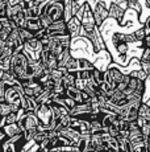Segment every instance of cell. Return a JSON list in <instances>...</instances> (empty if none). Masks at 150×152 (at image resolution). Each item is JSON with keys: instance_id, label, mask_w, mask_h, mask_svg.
I'll return each mask as SVG.
<instances>
[{"instance_id": "obj_1", "label": "cell", "mask_w": 150, "mask_h": 152, "mask_svg": "<svg viewBox=\"0 0 150 152\" xmlns=\"http://www.w3.org/2000/svg\"><path fill=\"white\" fill-rule=\"evenodd\" d=\"M30 62V57L22 50H17L12 54L9 62V73L19 81L25 80V73H27L28 65Z\"/></svg>"}, {"instance_id": "obj_2", "label": "cell", "mask_w": 150, "mask_h": 152, "mask_svg": "<svg viewBox=\"0 0 150 152\" xmlns=\"http://www.w3.org/2000/svg\"><path fill=\"white\" fill-rule=\"evenodd\" d=\"M34 113H36L37 118H38V121H40V127L38 128H45V130L51 128L53 111H51V107L48 102H46V103H40Z\"/></svg>"}, {"instance_id": "obj_3", "label": "cell", "mask_w": 150, "mask_h": 152, "mask_svg": "<svg viewBox=\"0 0 150 152\" xmlns=\"http://www.w3.org/2000/svg\"><path fill=\"white\" fill-rule=\"evenodd\" d=\"M88 1L91 4L96 25L100 28V25L104 23V20H107L109 17V8L107 7L103 0H88Z\"/></svg>"}, {"instance_id": "obj_4", "label": "cell", "mask_w": 150, "mask_h": 152, "mask_svg": "<svg viewBox=\"0 0 150 152\" xmlns=\"http://www.w3.org/2000/svg\"><path fill=\"white\" fill-rule=\"evenodd\" d=\"M142 102H133V103H128L126 106L121 107L119 116L123 119H126L128 122L137 121L138 115H140V104Z\"/></svg>"}, {"instance_id": "obj_5", "label": "cell", "mask_w": 150, "mask_h": 152, "mask_svg": "<svg viewBox=\"0 0 150 152\" xmlns=\"http://www.w3.org/2000/svg\"><path fill=\"white\" fill-rule=\"evenodd\" d=\"M62 34H69L67 32V25L63 19L54 21L49 25L48 28H45V36L51 37V36H62Z\"/></svg>"}, {"instance_id": "obj_6", "label": "cell", "mask_w": 150, "mask_h": 152, "mask_svg": "<svg viewBox=\"0 0 150 152\" xmlns=\"http://www.w3.org/2000/svg\"><path fill=\"white\" fill-rule=\"evenodd\" d=\"M19 126L21 127V130H28V128H38L40 127V121L37 118L36 113H24V115L20 118V121H17Z\"/></svg>"}, {"instance_id": "obj_7", "label": "cell", "mask_w": 150, "mask_h": 152, "mask_svg": "<svg viewBox=\"0 0 150 152\" xmlns=\"http://www.w3.org/2000/svg\"><path fill=\"white\" fill-rule=\"evenodd\" d=\"M40 61L48 68L49 70H53V69H57L58 66V60H57V54H54L51 50L49 49H42L40 52Z\"/></svg>"}, {"instance_id": "obj_8", "label": "cell", "mask_w": 150, "mask_h": 152, "mask_svg": "<svg viewBox=\"0 0 150 152\" xmlns=\"http://www.w3.org/2000/svg\"><path fill=\"white\" fill-rule=\"evenodd\" d=\"M7 45L11 46L15 52L17 50H22V46L25 45L24 44V40L21 39V34H20V31L19 28H15L12 32L9 33V37H8L7 41Z\"/></svg>"}, {"instance_id": "obj_9", "label": "cell", "mask_w": 150, "mask_h": 152, "mask_svg": "<svg viewBox=\"0 0 150 152\" xmlns=\"http://www.w3.org/2000/svg\"><path fill=\"white\" fill-rule=\"evenodd\" d=\"M66 25H67V32L71 36V39H75V37L79 36L80 31H82V21H80L76 16L71 17V19L66 23Z\"/></svg>"}, {"instance_id": "obj_10", "label": "cell", "mask_w": 150, "mask_h": 152, "mask_svg": "<svg viewBox=\"0 0 150 152\" xmlns=\"http://www.w3.org/2000/svg\"><path fill=\"white\" fill-rule=\"evenodd\" d=\"M109 102H111V103H113L115 106L120 107V109H121V107H124V106H126V104L129 103L126 94L124 91H121V90H119V89H115L113 94H112L111 98H109Z\"/></svg>"}, {"instance_id": "obj_11", "label": "cell", "mask_w": 150, "mask_h": 152, "mask_svg": "<svg viewBox=\"0 0 150 152\" xmlns=\"http://www.w3.org/2000/svg\"><path fill=\"white\" fill-rule=\"evenodd\" d=\"M131 143H132V152H149L148 138H145V136L131 140Z\"/></svg>"}, {"instance_id": "obj_12", "label": "cell", "mask_w": 150, "mask_h": 152, "mask_svg": "<svg viewBox=\"0 0 150 152\" xmlns=\"http://www.w3.org/2000/svg\"><path fill=\"white\" fill-rule=\"evenodd\" d=\"M3 132L8 138H13V136L22 134V130L19 126V123L16 122V123H5V126L3 127Z\"/></svg>"}, {"instance_id": "obj_13", "label": "cell", "mask_w": 150, "mask_h": 152, "mask_svg": "<svg viewBox=\"0 0 150 152\" xmlns=\"http://www.w3.org/2000/svg\"><path fill=\"white\" fill-rule=\"evenodd\" d=\"M124 13H125V10H123L116 3H112V4L109 5V17L116 19L119 23H121V20H123Z\"/></svg>"}, {"instance_id": "obj_14", "label": "cell", "mask_w": 150, "mask_h": 152, "mask_svg": "<svg viewBox=\"0 0 150 152\" xmlns=\"http://www.w3.org/2000/svg\"><path fill=\"white\" fill-rule=\"evenodd\" d=\"M67 97L73 98L76 103H83V98H82V90H79L78 87L75 86H69L66 87V93H65Z\"/></svg>"}, {"instance_id": "obj_15", "label": "cell", "mask_w": 150, "mask_h": 152, "mask_svg": "<svg viewBox=\"0 0 150 152\" xmlns=\"http://www.w3.org/2000/svg\"><path fill=\"white\" fill-rule=\"evenodd\" d=\"M25 28L29 29L30 32L36 33L40 29H42L41 21H40V17H28L27 19V24H25Z\"/></svg>"}, {"instance_id": "obj_16", "label": "cell", "mask_w": 150, "mask_h": 152, "mask_svg": "<svg viewBox=\"0 0 150 152\" xmlns=\"http://www.w3.org/2000/svg\"><path fill=\"white\" fill-rule=\"evenodd\" d=\"M141 12H140V21L145 23V20L150 16V0H140Z\"/></svg>"}, {"instance_id": "obj_17", "label": "cell", "mask_w": 150, "mask_h": 152, "mask_svg": "<svg viewBox=\"0 0 150 152\" xmlns=\"http://www.w3.org/2000/svg\"><path fill=\"white\" fill-rule=\"evenodd\" d=\"M71 57V48H66L63 49L61 53L57 56V60H58V66L57 68H65L66 66V62L69 61V58Z\"/></svg>"}, {"instance_id": "obj_18", "label": "cell", "mask_w": 150, "mask_h": 152, "mask_svg": "<svg viewBox=\"0 0 150 152\" xmlns=\"http://www.w3.org/2000/svg\"><path fill=\"white\" fill-rule=\"evenodd\" d=\"M25 46L32 52H41L42 50L41 40H38L37 37H32L30 40H28V41L25 42Z\"/></svg>"}, {"instance_id": "obj_19", "label": "cell", "mask_w": 150, "mask_h": 152, "mask_svg": "<svg viewBox=\"0 0 150 152\" xmlns=\"http://www.w3.org/2000/svg\"><path fill=\"white\" fill-rule=\"evenodd\" d=\"M117 143H119V150L120 151H125V152H132V143L131 140L125 136H117Z\"/></svg>"}, {"instance_id": "obj_20", "label": "cell", "mask_w": 150, "mask_h": 152, "mask_svg": "<svg viewBox=\"0 0 150 152\" xmlns=\"http://www.w3.org/2000/svg\"><path fill=\"white\" fill-rule=\"evenodd\" d=\"M142 102L150 106V74L145 80V90H144L142 94Z\"/></svg>"}, {"instance_id": "obj_21", "label": "cell", "mask_w": 150, "mask_h": 152, "mask_svg": "<svg viewBox=\"0 0 150 152\" xmlns=\"http://www.w3.org/2000/svg\"><path fill=\"white\" fill-rule=\"evenodd\" d=\"M78 65H79V70L80 69H88V70H92L95 68L94 62L90 61L88 58L86 57H78Z\"/></svg>"}, {"instance_id": "obj_22", "label": "cell", "mask_w": 150, "mask_h": 152, "mask_svg": "<svg viewBox=\"0 0 150 152\" xmlns=\"http://www.w3.org/2000/svg\"><path fill=\"white\" fill-rule=\"evenodd\" d=\"M91 77L97 85H100L103 81H104V72H102V70L97 69V68H94L91 70Z\"/></svg>"}, {"instance_id": "obj_23", "label": "cell", "mask_w": 150, "mask_h": 152, "mask_svg": "<svg viewBox=\"0 0 150 152\" xmlns=\"http://www.w3.org/2000/svg\"><path fill=\"white\" fill-rule=\"evenodd\" d=\"M66 69L69 70V72H78L79 70V65H78V57H73L71 56L70 58H69V61L66 62Z\"/></svg>"}, {"instance_id": "obj_24", "label": "cell", "mask_w": 150, "mask_h": 152, "mask_svg": "<svg viewBox=\"0 0 150 152\" xmlns=\"http://www.w3.org/2000/svg\"><path fill=\"white\" fill-rule=\"evenodd\" d=\"M4 121L5 123H16L19 121V111H11L4 116Z\"/></svg>"}, {"instance_id": "obj_25", "label": "cell", "mask_w": 150, "mask_h": 152, "mask_svg": "<svg viewBox=\"0 0 150 152\" xmlns=\"http://www.w3.org/2000/svg\"><path fill=\"white\" fill-rule=\"evenodd\" d=\"M19 31H20V34H21V39L24 40V44L27 42L28 40H30L32 37H34L33 32H30L29 29H27V28H19Z\"/></svg>"}, {"instance_id": "obj_26", "label": "cell", "mask_w": 150, "mask_h": 152, "mask_svg": "<svg viewBox=\"0 0 150 152\" xmlns=\"http://www.w3.org/2000/svg\"><path fill=\"white\" fill-rule=\"evenodd\" d=\"M140 115L141 116H145V118L150 122V106H149V104L144 103V102L140 104Z\"/></svg>"}, {"instance_id": "obj_27", "label": "cell", "mask_w": 150, "mask_h": 152, "mask_svg": "<svg viewBox=\"0 0 150 152\" xmlns=\"http://www.w3.org/2000/svg\"><path fill=\"white\" fill-rule=\"evenodd\" d=\"M8 7H9V3H8V0H0V19H3V17H7Z\"/></svg>"}, {"instance_id": "obj_28", "label": "cell", "mask_w": 150, "mask_h": 152, "mask_svg": "<svg viewBox=\"0 0 150 152\" xmlns=\"http://www.w3.org/2000/svg\"><path fill=\"white\" fill-rule=\"evenodd\" d=\"M133 34H134V37H136L137 41H144V39H145V36H146L145 27H141V28L136 29V31L133 32Z\"/></svg>"}, {"instance_id": "obj_29", "label": "cell", "mask_w": 150, "mask_h": 152, "mask_svg": "<svg viewBox=\"0 0 150 152\" xmlns=\"http://www.w3.org/2000/svg\"><path fill=\"white\" fill-rule=\"evenodd\" d=\"M140 61L141 62H150V48L149 46H145V48H144V52L140 57Z\"/></svg>"}, {"instance_id": "obj_30", "label": "cell", "mask_w": 150, "mask_h": 152, "mask_svg": "<svg viewBox=\"0 0 150 152\" xmlns=\"http://www.w3.org/2000/svg\"><path fill=\"white\" fill-rule=\"evenodd\" d=\"M131 75H133V77H137L138 80H142V81H145V80H146V77H148V74H146V73L144 72L142 69L133 70V72L131 73Z\"/></svg>"}, {"instance_id": "obj_31", "label": "cell", "mask_w": 150, "mask_h": 152, "mask_svg": "<svg viewBox=\"0 0 150 152\" xmlns=\"http://www.w3.org/2000/svg\"><path fill=\"white\" fill-rule=\"evenodd\" d=\"M86 83H87V80H82V78H79V77H76V80H75V87H78L79 90L84 89Z\"/></svg>"}, {"instance_id": "obj_32", "label": "cell", "mask_w": 150, "mask_h": 152, "mask_svg": "<svg viewBox=\"0 0 150 152\" xmlns=\"http://www.w3.org/2000/svg\"><path fill=\"white\" fill-rule=\"evenodd\" d=\"M141 131H142V134H144V136L145 138H150V122H148V123H145L141 127Z\"/></svg>"}, {"instance_id": "obj_33", "label": "cell", "mask_w": 150, "mask_h": 152, "mask_svg": "<svg viewBox=\"0 0 150 152\" xmlns=\"http://www.w3.org/2000/svg\"><path fill=\"white\" fill-rule=\"evenodd\" d=\"M5 89H7V86L0 81V103L5 102Z\"/></svg>"}, {"instance_id": "obj_34", "label": "cell", "mask_w": 150, "mask_h": 152, "mask_svg": "<svg viewBox=\"0 0 150 152\" xmlns=\"http://www.w3.org/2000/svg\"><path fill=\"white\" fill-rule=\"evenodd\" d=\"M141 69L149 75L150 74V62H141Z\"/></svg>"}, {"instance_id": "obj_35", "label": "cell", "mask_w": 150, "mask_h": 152, "mask_svg": "<svg viewBox=\"0 0 150 152\" xmlns=\"http://www.w3.org/2000/svg\"><path fill=\"white\" fill-rule=\"evenodd\" d=\"M144 27H145V31H146V34L150 33V16L148 19L145 20V23H144Z\"/></svg>"}, {"instance_id": "obj_36", "label": "cell", "mask_w": 150, "mask_h": 152, "mask_svg": "<svg viewBox=\"0 0 150 152\" xmlns=\"http://www.w3.org/2000/svg\"><path fill=\"white\" fill-rule=\"evenodd\" d=\"M144 42H145V46H149V48H150V33L145 36V39H144Z\"/></svg>"}, {"instance_id": "obj_37", "label": "cell", "mask_w": 150, "mask_h": 152, "mask_svg": "<svg viewBox=\"0 0 150 152\" xmlns=\"http://www.w3.org/2000/svg\"><path fill=\"white\" fill-rule=\"evenodd\" d=\"M148 150H149V152H150V138L148 139Z\"/></svg>"}, {"instance_id": "obj_38", "label": "cell", "mask_w": 150, "mask_h": 152, "mask_svg": "<svg viewBox=\"0 0 150 152\" xmlns=\"http://www.w3.org/2000/svg\"><path fill=\"white\" fill-rule=\"evenodd\" d=\"M3 72H4V70H3L1 68H0V81H1V75H3Z\"/></svg>"}, {"instance_id": "obj_39", "label": "cell", "mask_w": 150, "mask_h": 152, "mask_svg": "<svg viewBox=\"0 0 150 152\" xmlns=\"http://www.w3.org/2000/svg\"><path fill=\"white\" fill-rule=\"evenodd\" d=\"M0 116H1V115H0Z\"/></svg>"}]
</instances>
